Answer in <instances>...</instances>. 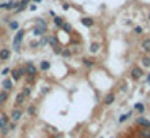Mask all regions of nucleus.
<instances>
[{
	"instance_id": "35",
	"label": "nucleus",
	"mask_w": 150,
	"mask_h": 138,
	"mask_svg": "<svg viewBox=\"0 0 150 138\" xmlns=\"http://www.w3.org/2000/svg\"><path fill=\"white\" fill-rule=\"evenodd\" d=\"M145 80H147V84H150V72L149 74H145Z\"/></svg>"
},
{
	"instance_id": "24",
	"label": "nucleus",
	"mask_w": 150,
	"mask_h": 138,
	"mask_svg": "<svg viewBox=\"0 0 150 138\" xmlns=\"http://www.w3.org/2000/svg\"><path fill=\"white\" fill-rule=\"evenodd\" d=\"M26 113H28L29 116H36V113H38L36 104H29V106H28V109H26Z\"/></svg>"
},
{
	"instance_id": "36",
	"label": "nucleus",
	"mask_w": 150,
	"mask_h": 138,
	"mask_svg": "<svg viewBox=\"0 0 150 138\" xmlns=\"http://www.w3.org/2000/svg\"><path fill=\"white\" fill-rule=\"evenodd\" d=\"M33 2H36V4H39V2H43V0H33Z\"/></svg>"
},
{
	"instance_id": "6",
	"label": "nucleus",
	"mask_w": 150,
	"mask_h": 138,
	"mask_svg": "<svg viewBox=\"0 0 150 138\" xmlns=\"http://www.w3.org/2000/svg\"><path fill=\"white\" fill-rule=\"evenodd\" d=\"M135 126L137 128H150V120H147L145 116H137L135 118Z\"/></svg>"
},
{
	"instance_id": "34",
	"label": "nucleus",
	"mask_w": 150,
	"mask_h": 138,
	"mask_svg": "<svg viewBox=\"0 0 150 138\" xmlns=\"http://www.w3.org/2000/svg\"><path fill=\"white\" fill-rule=\"evenodd\" d=\"M9 74H10V68H7V67H5V68L2 70V75H9Z\"/></svg>"
},
{
	"instance_id": "3",
	"label": "nucleus",
	"mask_w": 150,
	"mask_h": 138,
	"mask_svg": "<svg viewBox=\"0 0 150 138\" xmlns=\"http://www.w3.org/2000/svg\"><path fill=\"white\" fill-rule=\"evenodd\" d=\"M24 72H26V75H29V77H38L39 68H38L33 62H26V63H24ZM26 75H24V77H26Z\"/></svg>"
},
{
	"instance_id": "38",
	"label": "nucleus",
	"mask_w": 150,
	"mask_h": 138,
	"mask_svg": "<svg viewBox=\"0 0 150 138\" xmlns=\"http://www.w3.org/2000/svg\"><path fill=\"white\" fill-rule=\"evenodd\" d=\"M126 138H137V137H126Z\"/></svg>"
},
{
	"instance_id": "1",
	"label": "nucleus",
	"mask_w": 150,
	"mask_h": 138,
	"mask_svg": "<svg viewBox=\"0 0 150 138\" xmlns=\"http://www.w3.org/2000/svg\"><path fill=\"white\" fill-rule=\"evenodd\" d=\"M145 77V70L142 68L140 65H133L130 70V79L133 80V82H140L142 79Z\"/></svg>"
},
{
	"instance_id": "28",
	"label": "nucleus",
	"mask_w": 150,
	"mask_h": 138,
	"mask_svg": "<svg viewBox=\"0 0 150 138\" xmlns=\"http://www.w3.org/2000/svg\"><path fill=\"white\" fill-rule=\"evenodd\" d=\"M133 34H137V36L143 34V28H142V26H135V28H133Z\"/></svg>"
},
{
	"instance_id": "31",
	"label": "nucleus",
	"mask_w": 150,
	"mask_h": 138,
	"mask_svg": "<svg viewBox=\"0 0 150 138\" xmlns=\"http://www.w3.org/2000/svg\"><path fill=\"white\" fill-rule=\"evenodd\" d=\"M21 92H22V94H24L26 97H29V96H31V87H29V85H28V87H24V89H22V91H21Z\"/></svg>"
},
{
	"instance_id": "14",
	"label": "nucleus",
	"mask_w": 150,
	"mask_h": 138,
	"mask_svg": "<svg viewBox=\"0 0 150 138\" xmlns=\"http://www.w3.org/2000/svg\"><path fill=\"white\" fill-rule=\"evenodd\" d=\"M140 67L145 70V68H150V55H142L140 56Z\"/></svg>"
},
{
	"instance_id": "25",
	"label": "nucleus",
	"mask_w": 150,
	"mask_h": 138,
	"mask_svg": "<svg viewBox=\"0 0 150 138\" xmlns=\"http://www.w3.org/2000/svg\"><path fill=\"white\" fill-rule=\"evenodd\" d=\"M10 97V92L7 91H2L0 92V104H4V102H7V99Z\"/></svg>"
},
{
	"instance_id": "5",
	"label": "nucleus",
	"mask_w": 150,
	"mask_h": 138,
	"mask_svg": "<svg viewBox=\"0 0 150 138\" xmlns=\"http://www.w3.org/2000/svg\"><path fill=\"white\" fill-rule=\"evenodd\" d=\"M22 116H24V109L22 108H14L10 111V121H14V123H17Z\"/></svg>"
},
{
	"instance_id": "23",
	"label": "nucleus",
	"mask_w": 150,
	"mask_h": 138,
	"mask_svg": "<svg viewBox=\"0 0 150 138\" xmlns=\"http://www.w3.org/2000/svg\"><path fill=\"white\" fill-rule=\"evenodd\" d=\"M99 50H101V45H99V43H91V46H89V51H91L92 55L99 53Z\"/></svg>"
},
{
	"instance_id": "40",
	"label": "nucleus",
	"mask_w": 150,
	"mask_h": 138,
	"mask_svg": "<svg viewBox=\"0 0 150 138\" xmlns=\"http://www.w3.org/2000/svg\"><path fill=\"white\" fill-rule=\"evenodd\" d=\"M99 138H103V137H99Z\"/></svg>"
},
{
	"instance_id": "37",
	"label": "nucleus",
	"mask_w": 150,
	"mask_h": 138,
	"mask_svg": "<svg viewBox=\"0 0 150 138\" xmlns=\"http://www.w3.org/2000/svg\"><path fill=\"white\" fill-rule=\"evenodd\" d=\"M147 19H149V21H150V12H149V16H147Z\"/></svg>"
},
{
	"instance_id": "27",
	"label": "nucleus",
	"mask_w": 150,
	"mask_h": 138,
	"mask_svg": "<svg viewBox=\"0 0 150 138\" xmlns=\"http://www.w3.org/2000/svg\"><path fill=\"white\" fill-rule=\"evenodd\" d=\"M9 29L10 31H19V22L17 21H10L9 22Z\"/></svg>"
},
{
	"instance_id": "7",
	"label": "nucleus",
	"mask_w": 150,
	"mask_h": 138,
	"mask_svg": "<svg viewBox=\"0 0 150 138\" xmlns=\"http://www.w3.org/2000/svg\"><path fill=\"white\" fill-rule=\"evenodd\" d=\"M114 101H116V94H114V92H108L103 99V104L106 108H109L111 104H114Z\"/></svg>"
},
{
	"instance_id": "18",
	"label": "nucleus",
	"mask_w": 150,
	"mask_h": 138,
	"mask_svg": "<svg viewBox=\"0 0 150 138\" xmlns=\"http://www.w3.org/2000/svg\"><path fill=\"white\" fill-rule=\"evenodd\" d=\"M7 125H9V116L4 114V113H0V131L4 128H7Z\"/></svg>"
},
{
	"instance_id": "32",
	"label": "nucleus",
	"mask_w": 150,
	"mask_h": 138,
	"mask_svg": "<svg viewBox=\"0 0 150 138\" xmlns=\"http://www.w3.org/2000/svg\"><path fill=\"white\" fill-rule=\"evenodd\" d=\"M7 128H9V131H14V130L17 128V125H16L14 121H9V125H7Z\"/></svg>"
},
{
	"instance_id": "29",
	"label": "nucleus",
	"mask_w": 150,
	"mask_h": 138,
	"mask_svg": "<svg viewBox=\"0 0 150 138\" xmlns=\"http://www.w3.org/2000/svg\"><path fill=\"white\" fill-rule=\"evenodd\" d=\"M36 26H43V28H48V26H46V21H45V19H36Z\"/></svg>"
},
{
	"instance_id": "12",
	"label": "nucleus",
	"mask_w": 150,
	"mask_h": 138,
	"mask_svg": "<svg viewBox=\"0 0 150 138\" xmlns=\"http://www.w3.org/2000/svg\"><path fill=\"white\" fill-rule=\"evenodd\" d=\"M10 56H12V50H9V48L0 50V62H7V60H10Z\"/></svg>"
},
{
	"instance_id": "26",
	"label": "nucleus",
	"mask_w": 150,
	"mask_h": 138,
	"mask_svg": "<svg viewBox=\"0 0 150 138\" xmlns=\"http://www.w3.org/2000/svg\"><path fill=\"white\" fill-rule=\"evenodd\" d=\"M62 56H63V58H72L74 53H72V50H70V48H63V50H62Z\"/></svg>"
},
{
	"instance_id": "22",
	"label": "nucleus",
	"mask_w": 150,
	"mask_h": 138,
	"mask_svg": "<svg viewBox=\"0 0 150 138\" xmlns=\"http://www.w3.org/2000/svg\"><path fill=\"white\" fill-rule=\"evenodd\" d=\"M53 24H55L56 28H63V24H65V19L63 17H60V16H55V17H53Z\"/></svg>"
},
{
	"instance_id": "20",
	"label": "nucleus",
	"mask_w": 150,
	"mask_h": 138,
	"mask_svg": "<svg viewBox=\"0 0 150 138\" xmlns=\"http://www.w3.org/2000/svg\"><path fill=\"white\" fill-rule=\"evenodd\" d=\"M38 68H39V72H48V70L51 68V63H50L48 60H43V62L39 63V67H38Z\"/></svg>"
},
{
	"instance_id": "2",
	"label": "nucleus",
	"mask_w": 150,
	"mask_h": 138,
	"mask_svg": "<svg viewBox=\"0 0 150 138\" xmlns=\"http://www.w3.org/2000/svg\"><path fill=\"white\" fill-rule=\"evenodd\" d=\"M26 36V29H19L17 33H16V36H14V41H12V50L14 51H21V43H22V39Z\"/></svg>"
},
{
	"instance_id": "33",
	"label": "nucleus",
	"mask_w": 150,
	"mask_h": 138,
	"mask_svg": "<svg viewBox=\"0 0 150 138\" xmlns=\"http://www.w3.org/2000/svg\"><path fill=\"white\" fill-rule=\"evenodd\" d=\"M70 50H72V53H79L80 51V45H74Z\"/></svg>"
},
{
	"instance_id": "30",
	"label": "nucleus",
	"mask_w": 150,
	"mask_h": 138,
	"mask_svg": "<svg viewBox=\"0 0 150 138\" xmlns=\"http://www.w3.org/2000/svg\"><path fill=\"white\" fill-rule=\"evenodd\" d=\"M63 31H65V33H72V31H74V29H72V26H70V24H68V22H65V24H63Z\"/></svg>"
},
{
	"instance_id": "8",
	"label": "nucleus",
	"mask_w": 150,
	"mask_h": 138,
	"mask_svg": "<svg viewBox=\"0 0 150 138\" xmlns=\"http://www.w3.org/2000/svg\"><path fill=\"white\" fill-rule=\"evenodd\" d=\"M133 114H135V111H133V109H131V111H126V113H123L121 116L118 118V123H120V125H123V123L130 121L131 118H133Z\"/></svg>"
},
{
	"instance_id": "9",
	"label": "nucleus",
	"mask_w": 150,
	"mask_h": 138,
	"mask_svg": "<svg viewBox=\"0 0 150 138\" xmlns=\"http://www.w3.org/2000/svg\"><path fill=\"white\" fill-rule=\"evenodd\" d=\"M140 50L145 55H150V38H143L140 43Z\"/></svg>"
},
{
	"instance_id": "11",
	"label": "nucleus",
	"mask_w": 150,
	"mask_h": 138,
	"mask_svg": "<svg viewBox=\"0 0 150 138\" xmlns=\"http://www.w3.org/2000/svg\"><path fill=\"white\" fill-rule=\"evenodd\" d=\"M82 65L85 68H92V67H96V58H92V56H82Z\"/></svg>"
},
{
	"instance_id": "10",
	"label": "nucleus",
	"mask_w": 150,
	"mask_h": 138,
	"mask_svg": "<svg viewBox=\"0 0 150 138\" xmlns=\"http://www.w3.org/2000/svg\"><path fill=\"white\" fill-rule=\"evenodd\" d=\"M135 137L137 138H150V128H137Z\"/></svg>"
},
{
	"instance_id": "17",
	"label": "nucleus",
	"mask_w": 150,
	"mask_h": 138,
	"mask_svg": "<svg viewBox=\"0 0 150 138\" xmlns=\"http://www.w3.org/2000/svg\"><path fill=\"white\" fill-rule=\"evenodd\" d=\"M2 9H5V10H16V9H17V2L9 0V2H5V4H2Z\"/></svg>"
},
{
	"instance_id": "13",
	"label": "nucleus",
	"mask_w": 150,
	"mask_h": 138,
	"mask_svg": "<svg viewBox=\"0 0 150 138\" xmlns=\"http://www.w3.org/2000/svg\"><path fill=\"white\" fill-rule=\"evenodd\" d=\"M133 111H135L138 116H143V114H145V104H143V102H135V104H133Z\"/></svg>"
},
{
	"instance_id": "21",
	"label": "nucleus",
	"mask_w": 150,
	"mask_h": 138,
	"mask_svg": "<svg viewBox=\"0 0 150 138\" xmlns=\"http://www.w3.org/2000/svg\"><path fill=\"white\" fill-rule=\"evenodd\" d=\"M48 31V28H43V26H36L34 31H33V34L34 36H45V33Z\"/></svg>"
},
{
	"instance_id": "39",
	"label": "nucleus",
	"mask_w": 150,
	"mask_h": 138,
	"mask_svg": "<svg viewBox=\"0 0 150 138\" xmlns=\"http://www.w3.org/2000/svg\"><path fill=\"white\" fill-rule=\"evenodd\" d=\"M111 138H116V137H111Z\"/></svg>"
},
{
	"instance_id": "16",
	"label": "nucleus",
	"mask_w": 150,
	"mask_h": 138,
	"mask_svg": "<svg viewBox=\"0 0 150 138\" xmlns=\"http://www.w3.org/2000/svg\"><path fill=\"white\" fill-rule=\"evenodd\" d=\"M2 87H4L2 91L10 92L12 89H14V80H12V79H5V80H4V84H2Z\"/></svg>"
},
{
	"instance_id": "19",
	"label": "nucleus",
	"mask_w": 150,
	"mask_h": 138,
	"mask_svg": "<svg viewBox=\"0 0 150 138\" xmlns=\"http://www.w3.org/2000/svg\"><path fill=\"white\" fill-rule=\"evenodd\" d=\"M80 22L84 24L85 28H94V24H96V21L92 17H82L80 19Z\"/></svg>"
},
{
	"instance_id": "15",
	"label": "nucleus",
	"mask_w": 150,
	"mask_h": 138,
	"mask_svg": "<svg viewBox=\"0 0 150 138\" xmlns=\"http://www.w3.org/2000/svg\"><path fill=\"white\" fill-rule=\"evenodd\" d=\"M26 99H28V97H26L22 92H19L17 97H16V108H22V106L26 104Z\"/></svg>"
},
{
	"instance_id": "4",
	"label": "nucleus",
	"mask_w": 150,
	"mask_h": 138,
	"mask_svg": "<svg viewBox=\"0 0 150 138\" xmlns=\"http://www.w3.org/2000/svg\"><path fill=\"white\" fill-rule=\"evenodd\" d=\"M10 75H12V80H14V82L21 80V79H22V77L26 75V72H24V67H17V68L10 70Z\"/></svg>"
}]
</instances>
